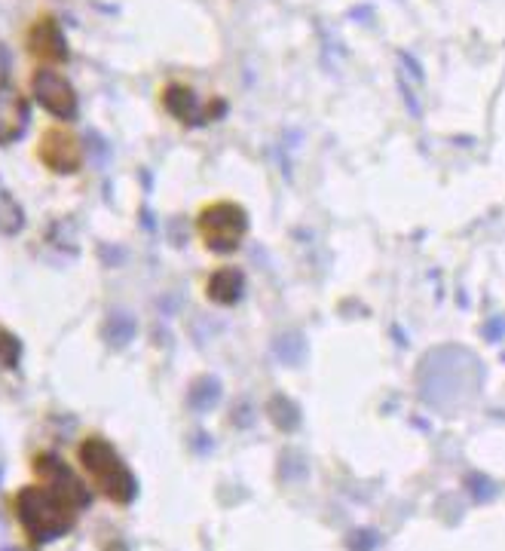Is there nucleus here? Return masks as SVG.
Listing matches in <instances>:
<instances>
[{
  "label": "nucleus",
  "mask_w": 505,
  "mask_h": 551,
  "mask_svg": "<svg viewBox=\"0 0 505 551\" xmlns=\"http://www.w3.org/2000/svg\"><path fill=\"white\" fill-rule=\"evenodd\" d=\"M16 517L22 521L31 542L43 546V542L62 540L65 533L74 530L77 509L58 494H52L50 487H22L16 494Z\"/></svg>",
  "instance_id": "f257e3e1"
},
{
  "label": "nucleus",
  "mask_w": 505,
  "mask_h": 551,
  "mask_svg": "<svg viewBox=\"0 0 505 551\" xmlns=\"http://www.w3.org/2000/svg\"><path fill=\"white\" fill-rule=\"evenodd\" d=\"M80 463H83L86 475L98 487V494L108 496L117 506H129L138 496V478L123 463V456L111 448L104 438H86L80 444Z\"/></svg>",
  "instance_id": "f03ea898"
},
{
  "label": "nucleus",
  "mask_w": 505,
  "mask_h": 551,
  "mask_svg": "<svg viewBox=\"0 0 505 551\" xmlns=\"http://www.w3.org/2000/svg\"><path fill=\"white\" fill-rule=\"evenodd\" d=\"M196 230L211 255H233L249 236V215H245L242 205L230 203V199H218L199 211Z\"/></svg>",
  "instance_id": "7ed1b4c3"
},
{
  "label": "nucleus",
  "mask_w": 505,
  "mask_h": 551,
  "mask_svg": "<svg viewBox=\"0 0 505 551\" xmlns=\"http://www.w3.org/2000/svg\"><path fill=\"white\" fill-rule=\"evenodd\" d=\"M31 89H34V98L40 102V108L50 111L52 117L65 119V123L77 119V114H80L77 89L58 74V71H52V68L34 71V77H31Z\"/></svg>",
  "instance_id": "20e7f679"
},
{
  "label": "nucleus",
  "mask_w": 505,
  "mask_h": 551,
  "mask_svg": "<svg viewBox=\"0 0 505 551\" xmlns=\"http://www.w3.org/2000/svg\"><path fill=\"white\" fill-rule=\"evenodd\" d=\"M37 157L56 175H74L83 165V148H80L77 135L71 129H58V126H52L40 135Z\"/></svg>",
  "instance_id": "39448f33"
},
{
  "label": "nucleus",
  "mask_w": 505,
  "mask_h": 551,
  "mask_svg": "<svg viewBox=\"0 0 505 551\" xmlns=\"http://www.w3.org/2000/svg\"><path fill=\"white\" fill-rule=\"evenodd\" d=\"M34 469H37V478H40V481H43V487H50L52 494H58L65 502H71V506H74L77 512H80V509H86V506H89V502H92L89 487H86V484L80 481V475H77V472H71L68 463H62L56 454H43V456H37Z\"/></svg>",
  "instance_id": "423d86ee"
},
{
  "label": "nucleus",
  "mask_w": 505,
  "mask_h": 551,
  "mask_svg": "<svg viewBox=\"0 0 505 551\" xmlns=\"http://www.w3.org/2000/svg\"><path fill=\"white\" fill-rule=\"evenodd\" d=\"M163 104H165V111H169L172 117L178 119V123H184V126H205V123H211L215 117H221L224 111L227 108H218V111H211L209 104L211 102H199V96L190 86H184V83H172V86H165V92H163Z\"/></svg>",
  "instance_id": "0eeeda50"
},
{
  "label": "nucleus",
  "mask_w": 505,
  "mask_h": 551,
  "mask_svg": "<svg viewBox=\"0 0 505 551\" xmlns=\"http://www.w3.org/2000/svg\"><path fill=\"white\" fill-rule=\"evenodd\" d=\"M28 123H31V108L25 102V96L10 80H0V148L16 144L25 135Z\"/></svg>",
  "instance_id": "6e6552de"
},
{
  "label": "nucleus",
  "mask_w": 505,
  "mask_h": 551,
  "mask_svg": "<svg viewBox=\"0 0 505 551\" xmlns=\"http://www.w3.org/2000/svg\"><path fill=\"white\" fill-rule=\"evenodd\" d=\"M28 52L43 62H68L71 50H68V40H65L62 25L56 22L52 16H43L31 25L28 31Z\"/></svg>",
  "instance_id": "1a4fd4ad"
},
{
  "label": "nucleus",
  "mask_w": 505,
  "mask_h": 551,
  "mask_svg": "<svg viewBox=\"0 0 505 551\" xmlns=\"http://www.w3.org/2000/svg\"><path fill=\"white\" fill-rule=\"evenodd\" d=\"M245 295V273L236 267H221L205 282V297L218 307H233Z\"/></svg>",
  "instance_id": "9d476101"
},
{
  "label": "nucleus",
  "mask_w": 505,
  "mask_h": 551,
  "mask_svg": "<svg viewBox=\"0 0 505 551\" xmlns=\"http://www.w3.org/2000/svg\"><path fill=\"white\" fill-rule=\"evenodd\" d=\"M135 334H138V322H135V316H129L126 310H117V313H111L104 318L102 337L108 347H114V349L129 347V343L135 341Z\"/></svg>",
  "instance_id": "9b49d317"
},
{
  "label": "nucleus",
  "mask_w": 505,
  "mask_h": 551,
  "mask_svg": "<svg viewBox=\"0 0 505 551\" xmlns=\"http://www.w3.org/2000/svg\"><path fill=\"white\" fill-rule=\"evenodd\" d=\"M218 402H221V380L211 374L199 377L194 380V386H190L187 393V408L196 410V414H209V410L218 408Z\"/></svg>",
  "instance_id": "f8f14e48"
},
{
  "label": "nucleus",
  "mask_w": 505,
  "mask_h": 551,
  "mask_svg": "<svg viewBox=\"0 0 505 551\" xmlns=\"http://www.w3.org/2000/svg\"><path fill=\"white\" fill-rule=\"evenodd\" d=\"M25 230V209L19 205V199L6 190V184L0 181V233L16 236Z\"/></svg>",
  "instance_id": "ddd939ff"
},
{
  "label": "nucleus",
  "mask_w": 505,
  "mask_h": 551,
  "mask_svg": "<svg viewBox=\"0 0 505 551\" xmlns=\"http://www.w3.org/2000/svg\"><path fill=\"white\" fill-rule=\"evenodd\" d=\"M267 414L279 429H285V432H295L297 423H301V410H297V404L285 395H272V402L267 404Z\"/></svg>",
  "instance_id": "4468645a"
},
{
  "label": "nucleus",
  "mask_w": 505,
  "mask_h": 551,
  "mask_svg": "<svg viewBox=\"0 0 505 551\" xmlns=\"http://www.w3.org/2000/svg\"><path fill=\"white\" fill-rule=\"evenodd\" d=\"M19 358H22V343L10 331H0V364L4 368H16Z\"/></svg>",
  "instance_id": "2eb2a0df"
},
{
  "label": "nucleus",
  "mask_w": 505,
  "mask_h": 551,
  "mask_svg": "<svg viewBox=\"0 0 505 551\" xmlns=\"http://www.w3.org/2000/svg\"><path fill=\"white\" fill-rule=\"evenodd\" d=\"M4 551H19V548H4Z\"/></svg>",
  "instance_id": "dca6fc26"
}]
</instances>
